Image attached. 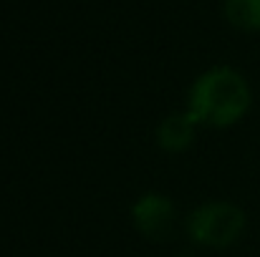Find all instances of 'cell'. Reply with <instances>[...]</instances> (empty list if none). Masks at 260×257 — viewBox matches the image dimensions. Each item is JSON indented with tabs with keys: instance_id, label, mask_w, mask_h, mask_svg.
Listing matches in <instances>:
<instances>
[{
	"instance_id": "obj_4",
	"label": "cell",
	"mask_w": 260,
	"mask_h": 257,
	"mask_svg": "<svg viewBox=\"0 0 260 257\" xmlns=\"http://www.w3.org/2000/svg\"><path fill=\"white\" fill-rule=\"evenodd\" d=\"M194 129H197V121L192 119L189 111H182V114H170L167 119H162V124L157 126V144L165 149V152H184L192 139H194Z\"/></svg>"
},
{
	"instance_id": "obj_5",
	"label": "cell",
	"mask_w": 260,
	"mask_h": 257,
	"mask_svg": "<svg viewBox=\"0 0 260 257\" xmlns=\"http://www.w3.org/2000/svg\"><path fill=\"white\" fill-rule=\"evenodd\" d=\"M225 18L240 30H260V0H225Z\"/></svg>"
},
{
	"instance_id": "obj_2",
	"label": "cell",
	"mask_w": 260,
	"mask_h": 257,
	"mask_svg": "<svg viewBox=\"0 0 260 257\" xmlns=\"http://www.w3.org/2000/svg\"><path fill=\"white\" fill-rule=\"evenodd\" d=\"M245 230V212L233 202H207L189 214L187 232L205 247H230Z\"/></svg>"
},
{
	"instance_id": "obj_3",
	"label": "cell",
	"mask_w": 260,
	"mask_h": 257,
	"mask_svg": "<svg viewBox=\"0 0 260 257\" xmlns=\"http://www.w3.org/2000/svg\"><path fill=\"white\" fill-rule=\"evenodd\" d=\"M132 219L139 235H144L152 242H165L174 235L177 225V209L172 199L157 192H149L139 197V202L132 207Z\"/></svg>"
},
{
	"instance_id": "obj_1",
	"label": "cell",
	"mask_w": 260,
	"mask_h": 257,
	"mask_svg": "<svg viewBox=\"0 0 260 257\" xmlns=\"http://www.w3.org/2000/svg\"><path fill=\"white\" fill-rule=\"evenodd\" d=\"M250 86L228 66L210 68L189 88V114L197 124L225 129L238 124L250 108Z\"/></svg>"
}]
</instances>
